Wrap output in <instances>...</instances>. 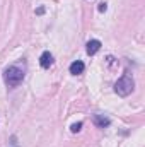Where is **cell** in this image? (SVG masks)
Instances as JSON below:
<instances>
[{"label":"cell","mask_w":145,"mask_h":147,"mask_svg":"<svg viewBox=\"0 0 145 147\" xmlns=\"http://www.w3.org/2000/svg\"><path fill=\"white\" fill-rule=\"evenodd\" d=\"M106 9H108V7H106V3H104V2H103V3H99V10H101V12H104Z\"/></svg>","instance_id":"8"},{"label":"cell","mask_w":145,"mask_h":147,"mask_svg":"<svg viewBox=\"0 0 145 147\" xmlns=\"http://www.w3.org/2000/svg\"><path fill=\"white\" fill-rule=\"evenodd\" d=\"M94 123L99 128H104V127H108L109 123H111V120H109L108 116H104V115H94Z\"/></svg>","instance_id":"5"},{"label":"cell","mask_w":145,"mask_h":147,"mask_svg":"<svg viewBox=\"0 0 145 147\" xmlns=\"http://www.w3.org/2000/svg\"><path fill=\"white\" fill-rule=\"evenodd\" d=\"M39 63H41V67H43V69L51 67V65H53V55H51L50 51H44V53L39 57Z\"/></svg>","instance_id":"4"},{"label":"cell","mask_w":145,"mask_h":147,"mask_svg":"<svg viewBox=\"0 0 145 147\" xmlns=\"http://www.w3.org/2000/svg\"><path fill=\"white\" fill-rule=\"evenodd\" d=\"M22 79H24V70H21V69L15 67V65L9 67V69L5 70V74H3V80H5V84H7L9 87L19 86V84L22 82Z\"/></svg>","instance_id":"1"},{"label":"cell","mask_w":145,"mask_h":147,"mask_svg":"<svg viewBox=\"0 0 145 147\" xmlns=\"http://www.w3.org/2000/svg\"><path fill=\"white\" fill-rule=\"evenodd\" d=\"M85 70V65L80 62V60H77V62H73L72 65H70V74L73 75H80V74Z\"/></svg>","instance_id":"6"},{"label":"cell","mask_w":145,"mask_h":147,"mask_svg":"<svg viewBox=\"0 0 145 147\" xmlns=\"http://www.w3.org/2000/svg\"><path fill=\"white\" fill-rule=\"evenodd\" d=\"M99 50H101V41H99V39H91V41H87L85 51H87L89 55H96Z\"/></svg>","instance_id":"3"},{"label":"cell","mask_w":145,"mask_h":147,"mask_svg":"<svg viewBox=\"0 0 145 147\" xmlns=\"http://www.w3.org/2000/svg\"><path fill=\"white\" fill-rule=\"evenodd\" d=\"M133 87H135L133 79H132L128 74H125V75H123L121 79H118V82L114 84V92L119 94V96H128V94H132Z\"/></svg>","instance_id":"2"},{"label":"cell","mask_w":145,"mask_h":147,"mask_svg":"<svg viewBox=\"0 0 145 147\" xmlns=\"http://www.w3.org/2000/svg\"><path fill=\"white\" fill-rule=\"evenodd\" d=\"M80 128H82V123L79 121V123H73V125H72V128H70V130H72L73 134H77V132H79Z\"/></svg>","instance_id":"7"}]
</instances>
